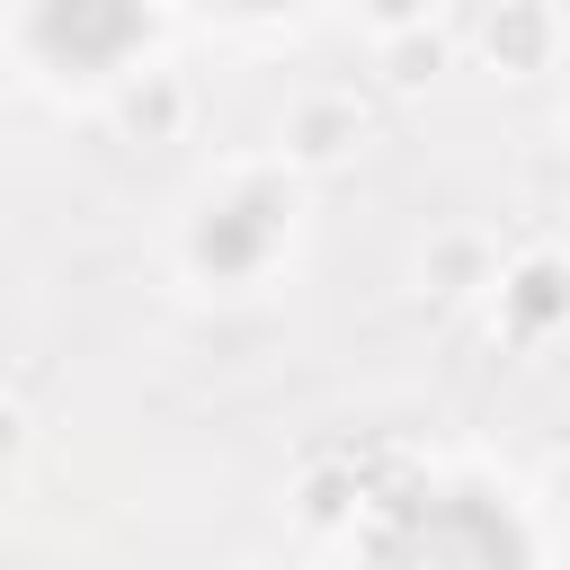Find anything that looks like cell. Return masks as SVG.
I'll return each mask as SVG.
<instances>
[{
    "label": "cell",
    "mask_w": 570,
    "mask_h": 570,
    "mask_svg": "<svg viewBox=\"0 0 570 570\" xmlns=\"http://www.w3.org/2000/svg\"><path fill=\"white\" fill-rule=\"evenodd\" d=\"M285 134H294L303 160H347V142H365V107L338 98V89H321V98H294Z\"/></svg>",
    "instance_id": "obj_1"
},
{
    "label": "cell",
    "mask_w": 570,
    "mask_h": 570,
    "mask_svg": "<svg viewBox=\"0 0 570 570\" xmlns=\"http://www.w3.org/2000/svg\"><path fill=\"white\" fill-rule=\"evenodd\" d=\"M178 116H187V89H178L169 71H142V80H125V98H116V125H134L142 142H151V134H169Z\"/></svg>",
    "instance_id": "obj_2"
},
{
    "label": "cell",
    "mask_w": 570,
    "mask_h": 570,
    "mask_svg": "<svg viewBox=\"0 0 570 570\" xmlns=\"http://www.w3.org/2000/svg\"><path fill=\"white\" fill-rule=\"evenodd\" d=\"M240 570H258V561H240Z\"/></svg>",
    "instance_id": "obj_4"
},
{
    "label": "cell",
    "mask_w": 570,
    "mask_h": 570,
    "mask_svg": "<svg viewBox=\"0 0 570 570\" xmlns=\"http://www.w3.org/2000/svg\"><path fill=\"white\" fill-rule=\"evenodd\" d=\"M18 445H27V410H18V401H0V463H9Z\"/></svg>",
    "instance_id": "obj_3"
}]
</instances>
